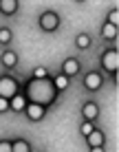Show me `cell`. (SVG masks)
<instances>
[{"label":"cell","instance_id":"17","mask_svg":"<svg viewBox=\"0 0 119 152\" xmlns=\"http://www.w3.org/2000/svg\"><path fill=\"white\" fill-rule=\"evenodd\" d=\"M11 40H13V31L2 24V27H0V46H9Z\"/></svg>","mask_w":119,"mask_h":152},{"label":"cell","instance_id":"15","mask_svg":"<svg viewBox=\"0 0 119 152\" xmlns=\"http://www.w3.org/2000/svg\"><path fill=\"white\" fill-rule=\"evenodd\" d=\"M117 27H112V24H108V22H104L101 24V29H99V35H101V40L104 42H115L117 40Z\"/></svg>","mask_w":119,"mask_h":152},{"label":"cell","instance_id":"12","mask_svg":"<svg viewBox=\"0 0 119 152\" xmlns=\"http://www.w3.org/2000/svg\"><path fill=\"white\" fill-rule=\"evenodd\" d=\"M27 99H24L22 93H18V95H13L11 99H9V113H15V115H20V113H24V108H27Z\"/></svg>","mask_w":119,"mask_h":152},{"label":"cell","instance_id":"20","mask_svg":"<svg viewBox=\"0 0 119 152\" xmlns=\"http://www.w3.org/2000/svg\"><path fill=\"white\" fill-rule=\"evenodd\" d=\"M95 128H97V126L93 124V121H82V124H80V134H82V137H88Z\"/></svg>","mask_w":119,"mask_h":152},{"label":"cell","instance_id":"21","mask_svg":"<svg viewBox=\"0 0 119 152\" xmlns=\"http://www.w3.org/2000/svg\"><path fill=\"white\" fill-rule=\"evenodd\" d=\"M0 152H11V139L9 137L0 139Z\"/></svg>","mask_w":119,"mask_h":152},{"label":"cell","instance_id":"10","mask_svg":"<svg viewBox=\"0 0 119 152\" xmlns=\"http://www.w3.org/2000/svg\"><path fill=\"white\" fill-rule=\"evenodd\" d=\"M84 141L88 148H101V145H106V134H104V130L95 128L88 137H84Z\"/></svg>","mask_w":119,"mask_h":152},{"label":"cell","instance_id":"19","mask_svg":"<svg viewBox=\"0 0 119 152\" xmlns=\"http://www.w3.org/2000/svg\"><path fill=\"white\" fill-rule=\"evenodd\" d=\"M104 22H108V24H112V27L119 29V11H117V7H112L110 11L106 13V20H104Z\"/></svg>","mask_w":119,"mask_h":152},{"label":"cell","instance_id":"3","mask_svg":"<svg viewBox=\"0 0 119 152\" xmlns=\"http://www.w3.org/2000/svg\"><path fill=\"white\" fill-rule=\"evenodd\" d=\"M60 24H62V18L53 9H44V11L38 15V27H40V31H44V33H55V31H60Z\"/></svg>","mask_w":119,"mask_h":152},{"label":"cell","instance_id":"4","mask_svg":"<svg viewBox=\"0 0 119 152\" xmlns=\"http://www.w3.org/2000/svg\"><path fill=\"white\" fill-rule=\"evenodd\" d=\"M20 93V80L13 77L11 73H2L0 75V97L2 99H11L13 95Z\"/></svg>","mask_w":119,"mask_h":152},{"label":"cell","instance_id":"16","mask_svg":"<svg viewBox=\"0 0 119 152\" xmlns=\"http://www.w3.org/2000/svg\"><path fill=\"white\" fill-rule=\"evenodd\" d=\"M11 152H33V148H31L29 139L15 137V139H11Z\"/></svg>","mask_w":119,"mask_h":152},{"label":"cell","instance_id":"11","mask_svg":"<svg viewBox=\"0 0 119 152\" xmlns=\"http://www.w3.org/2000/svg\"><path fill=\"white\" fill-rule=\"evenodd\" d=\"M18 11H20V2L18 0H0V15L13 18Z\"/></svg>","mask_w":119,"mask_h":152},{"label":"cell","instance_id":"13","mask_svg":"<svg viewBox=\"0 0 119 152\" xmlns=\"http://www.w3.org/2000/svg\"><path fill=\"white\" fill-rule=\"evenodd\" d=\"M73 44H75V49H80V51L91 49V46H93V38H91V33H84V31H80V33L75 35Z\"/></svg>","mask_w":119,"mask_h":152},{"label":"cell","instance_id":"23","mask_svg":"<svg viewBox=\"0 0 119 152\" xmlns=\"http://www.w3.org/2000/svg\"><path fill=\"white\" fill-rule=\"evenodd\" d=\"M88 152H106V145H101V148H88Z\"/></svg>","mask_w":119,"mask_h":152},{"label":"cell","instance_id":"1","mask_svg":"<svg viewBox=\"0 0 119 152\" xmlns=\"http://www.w3.org/2000/svg\"><path fill=\"white\" fill-rule=\"evenodd\" d=\"M20 93L24 95V99H27L29 104L44 106L46 110L60 99V93L53 88L51 77H46V80H33V77H27V80L20 82Z\"/></svg>","mask_w":119,"mask_h":152},{"label":"cell","instance_id":"6","mask_svg":"<svg viewBox=\"0 0 119 152\" xmlns=\"http://www.w3.org/2000/svg\"><path fill=\"white\" fill-rule=\"evenodd\" d=\"M60 73H62V75H66L69 80H73L75 75H80V73H82V60H80V57H75V55L66 57V60L60 64Z\"/></svg>","mask_w":119,"mask_h":152},{"label":"cell","instance_id":"18","mask_svg":"<svg viewBox=\"0 0 119 152\" xmlns=\"http://www.w3.org/2000/svg\"><path fill=\"white\" fill-rule=\"evenodd\" d=\"M29 77H33V80H46V77H51V75H49V69H46V66H35Z\"/></svg>","mask_w":119,"mask_h":152},{"label":"cell","instance_id":"5","mask_svg":"<svg viewBox=\"0 0 119 152\" xmlns=\"http://www.w3.org/2000/svg\"><path fill=\"white\" fill-rule=\"evenodd\" d=\"M104 75H101L99 71H88L82 75V86H84L86 93H97L101 91V86H104Z\"/></svg>","mask_w":119,"mask_h":152},{"label":"cell","instance_id":"8","mask_svg":"<svg viewBox=\"0 0 119 152\" xmlns=\"http://www.w3.org/2000/svg\"><path fill=\"white\" fill-rule=\"evenodd\" d=\"M22 115L29 119L31 124H38V121H42V119L46 117V108L44 106H38V104H27V108H24Z\"/></svg>","mask_w":119,"mask_h":152},{"label":"cell","instance_id":"9","mask_svg":"<svg viewBox=\"0 0 119 152\" xmlns=\"http://www.w3.org/2000/svg\"><path fill=\"white\" fill-rule=\"evenodd\" d=\"M18 53H15L13 49H4L2 53H0V64H2V69L7 71V73H11L15 66H18Z\"/></svg>","mask_w":119,"mask_h":152},{"label":"cell","instance_id":"22","mask_svg":"<svg viewBox=\"0 0 119 152\" xmlns=\"http://www.w3.org/2000/svg\"><path fill=\"white\" fill-rule=\"evenodd\" d=\"M4 113H9V99L0 97V115H4Z\"/></svg>","mask_w":119,"mask_h":152},{"label":"cell","instance_id":"14","mask_svg":"<svg viewBox=\"0 0 119 152\" xmlns=\"http://www.w3.org/2000/svg\"><path fill=\"white\" fill-rule=\"evenodd\" d=\"M51 82H53V88L58 93H64V91H69V86H71V80L66 75H62V73H55L53 77H51Z\"/></svg>","mask_w":119,"mask_h":152},{"label":"cell","instance_id":"2","mask_svg":"<svg viewBox=\"0 0 119 152\" xmlns=\"http://www.w3.org/2000/svg\"><path fill=\"white\" fill-rule=\"evenodd\" d=\"M99 73L101 75H110L112 84H117V71H119V49L117 46H108V49L101 51L99 55Z\"/></svg>","mask_w":119,"mask_h":152},{"label":"cell","instance_id":"7","mask_svg":"<svg viewBox=\"0 0 119 152\" xmlns=\"http://www.w3.org/2000/svg\"><path fill=\"white\" fill-rule=\"evenodd\" d=\"M82 121H97V117H99V104L95 102V99H88V102L82 104Z\"/></svg>","mask_w":119,"mask_h":152}]
</instances>
